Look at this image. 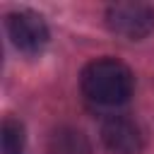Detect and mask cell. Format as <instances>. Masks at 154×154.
I'll return each instance as SVG.
<instances>
[{"instance_id":"cell-1","label":"cell","mask_w":154,"mask_h":154,"mask_svg":"<svg viewBox=\"0 0 154 154\" xmlns=\"http://www.w3.org/2000/svg\"><path fill=\"white\" fill-rule=\"evenodd\" d=\"M84 96L96 106H120L132 96L135 77L130 67L116 58H96L91 60L79 77Z\"/></svg>"},{"instance_id":"cell-2","label":"cell","mask_w":154,"mask_h":154,"mask_svg":"<svg viewBox=\"0 0 154 154\" xmlns=\"http://www.w3.org/2000/svg\"><path fill=\"white\" fill-rule=\"evenodd\" d=\"M106 26L128 41H140L154 31V7L147 2H116L106 10Z\"/></svg>"},{"instance_id":"cell-3","label":"cell","mask_w":154,"mask_h":154,"mask_svg":"<svg viewBox=\"0 0 154 154\" xmlns=\"http://www.w3.org/2000/svg\"><path fill=\"white\" fill-rule=\"evenodd\" d=\"M7 34L17 51L26 55H38L48 43V26L41 14L31 10H19L7 14Z\"/></svg>"},{"instance_id":"cell-4","label":"cell","mask_w":154,"mask_h":154,"mask_svg":"<svg viewBox=\"0 0 154 154\" xmlns=\"http://www.w3.org/2000/svg\"><path fill=\"white\" fill-rule=\"evenodd\" d=\"M101 140L113 154H140L144 147L142 128L128 116H111L101 125Z\"/></svg>"},{"instance_id":"cell-5","label":"cell","mask_w":154,"mask_h":154,"mask_svg":"<svg viewBox=\"0 0 154 154\" xmlns=\"http://www.w3.org/2000/svg\"><path fill=\"white\" fill-rule=\"evenodd\" d=\"M89 140L77 128H58L48 137V154H89Z\"/></svg>"},{"instance_id":"cell-6","label":"cell","mask_w":154,"mask_h":154,"mask_svg":"<svg viewBox=\"0 0 154 154\" xmlns=\"http://www.w3.org/2000/svg\"><path fill=\"white\" fill-rule=\"evenodd\" d=\"M2 154H26L24 125L14 118H5L2 123Z\"/></svg>"}]
</instances>
